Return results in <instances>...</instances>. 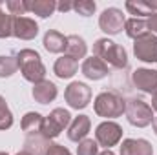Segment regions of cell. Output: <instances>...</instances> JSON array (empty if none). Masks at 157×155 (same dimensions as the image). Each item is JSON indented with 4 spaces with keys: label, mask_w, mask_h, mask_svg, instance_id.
<instances>
[{
    "label": "cell",
    "mask_w": 157,
    "mask_h": 155,
    "mask_svg": "<svg viewBox=\"0 0 157 155\" xmlns=\"http://www.w3.org/2000/svg\"><path fill=\"white\" fill-rule=\"evenodd\" d=\"M49 142L46 137H42L39 133H33V135H28V141H26V150L33 155H46V150H48Z\"/></svg>",
    "instance_id": "obj_21"
},
{
    "label": "cell",
    "mask_w": 157,
    "mask_h": 155,
    "mask_svg": "<svg viewBox=\"0 0 157 155\" xmlns=\"http://www.w3.org/2000/svg\"><path fill=\"white\" fill-rule=\"evenodd\" d=\"M66 44H68V37H64L59 31H48L44 35V47L49 53H62L66 51Z\"/></svg>",
    "instance_id": "obj_16"
},
{
    "label": "cell",
    "mask_w": 157,
    "mask_h": 155,
    "mask_svg": "<svg viewBox=\"0 0 157 155\" xmlns=\"http://www.w3.org/2000/svg\"><path fill=\"white\" fill-rule=\"evenodd\" d=\"M126 9L132 15H154V9H157V2H126Z\"/></svg>",
    "instance_id": "obj_23"
},
{
    "label": "cell",
    "mask_w": 157,
    "mask_h": 155,
    "mask_svg": "<svg viewBox=\"0 0 157 155\" xmlns=\"http://www.w3.org/2000/svg\"><path fill=\"white\" fill-rule=\"evenodd\" d=\"M77 68H78V62L75 59H71V57H60L57 62H55V66H53V70H55V75L59 78H70L73 77L75 73H77Z\"/></svg>",
    "instance_id": "obj_17"
},
{
    "label": "cell",
    "mask_w": 157,
    "mask_h": 155,
    "mask_svg": "<svg viewBox=\"0 0 157 155\" xmlns=\"http://www.w3.org/2000/svg\"><path fill=\"white\" fill-rule=\"evenodd\" d=\"M121 155H154V150L144 139H126L121 144Z\"/></svg>",
    "instance_id": "obj_13"
},
{
    "label": "cell",
    "mask_w": 157,
    "mask_h": 155,
    "mask_svg": "<svg viewBox=\"0 0 157 155\" xmlns=\"http://www.w3.org/2000/svg\"><path fill=\"white\" fill-rule=\"evenodd\" d=\"M126 117H128L130 124H133L137 128H144V126L152 124V120H154L152 108L141 99H130L126 102Z\"/></svg>",
    "instance_id": "obj_5"
},
{
    "label": "cell",
    "mask_w": 157,
    "mask_h": 155,
    "mask_svg": "<svg viewBox=\"0 0 157 155\" xmlns=\"http://www.w3.org/2000/svg\"><path fill=\"white\" fill-rule=\"evenodd\" d=\"M13 20H15L13 15H6L0 9V39H6V37L13 35Z\"/></svg>",
    "instance_id": "obj_25"
},
{
    "label": "cell",
    "mask_w": 157,
    "mask_h": 155,
    "mask_svg": "<svg viewBox=\"0 0 157 155\" xmlns=\"http://www.w3.org/2000/svg\"><path fill=\"white\" fill-rule=\"evenodd\" d=\"M13 126V115L4 100V97H0V130H9Z\"/></svg>",
    "instance_id": "obj_26"
},
{
    "label": "cell",
    "mask_w": 157,
    "mask_h": 155,
    "mask_svg": "<svg viewBox=\"0 0 157 155\" xmlns=\"http://www.w3.org/2000/svg\"><path fill=\"white\" fill-rule=\"evenodd\" d=\"M93 53L95 57H99L101 60L112 64L113 68H126L128 66V57L122 46H119L115 42L108 39H99L93 44Z\"/></svg>",
    "instance_id": "obj_2"
},
{
    "label": "cell",
    "mask_w": 157,
    "mask_h": 155,
    "mask_svg": "<svg viewBox=\"0 0 157 155\" xmlns=\"http://www.w3.org/2000/svg\"><path fill=\"white\" fill-rule=\"evenodd\" d=\"M18 70L17 59L13 57H0V77H11Z\"/></svg>",
    "instance_id": "obj_24"
},
{
    "label": "cell",
    "mask_w": 157,
    "mask_h": 155,
    "mask_svg": "<svg viewBox=\"0 0 157 155\" xmlns=\"http://www.w3.org/2000/svg\"><path fill=\"white\" fill-rule=\"evenodd\" d=\"M82 73H84V77H88L90 80L104 78L108 75V64L104 60H101L99 57H90L82 64Z\"/></svg>",
    "instance_id": "obj_12"
},
{
    "label": "cell",
    "mask_w": 157,
    "mask_h": 155,
    "mask_svg": "<svg viewBox=\"0 0 157 155\" xmlns=\"http://www.w3.org/2000/svg\"><path fill=\"white\" fill-rule=\"evenodd\" d=\"M46 155H71L68 148L60 146V144H49L48 150H46Z\"/></svg>",
    "instance_id": "obj_30"
},
{
    "label": "cell",
    "mask_w": 157,
    "mask_h": 155,
    "mask_svg": "<svg viewBox=\"0 0 157 155\" xmlns=\"http://www.w3.org/2000/svg\"><path fill=\"white\" fill-rule=\"evenodd\" d=\"M57 97V86L49 80H40L33 88V99L40 104H48Z\"/></svg>",
    "instance_id": "obj_14"
},
{
    "label": "cell",
    "mask_w": 157,
    "mask_h": 155,
    "mask_svg": "<svg viewBox=\"0 0 157 155\" xmlns=\"http://www.w3.org/2000/svg\"><path fill=\"white\" fill-rule=\"evenodd\" d=\"M152 126H154V131H155V135H157V117H154V120H152Z\"/></svg>",
    "instance_id": "obj_34"
},
{
    "label": "cell",
    "mask_w": 157,
    "mask_h": 155,
    "mask_svg": "<svg viewBox=\"0 0 157 155\" xmlns=\"http://www.w3.org/2000/svg\"><path fill=\"white\" fill-rule=\"evenodd\" d=\"M17 64H18V70L22 71V75L26 80L37 84L40 80H44L46 75V68L40 60V55L33 49H22L18 55H17Z\"/></svg>",
    "instance_id": "obj_1"
},
{
    "label": "cell",
    "mask_w": 157,
    "mask_h": 155,
    "mask_svg": "<svg viewBox=\"0 0 157 155\" xmlns=\"http://www.w3.org/2000/svg\"><path fill=\"white\" fill-rule=\"evenodd\" d=\"M42 122H44V117L40 115V113L29 112V113H26L24 119H22V130H24L28 135L39 133L40 130H42Z\"/></svg>",
    "instance_id": "obj_22"
},
{
    "label": "cell",
    "mask_w": 157,
    "mask_h": 155,
    "mask_svg": "<svg viewBox=\"0 0 157 155\" xmlns=\"http://www.w3.org/2000/svg\"><path fill=\"white\" fill-rule=\"evenodd\" d=\"M126 112V102L122 100V97L112 91H104L101 95H97L95 99V113L99 117H106V119H113L121 117Z\"/></svg>",
    "instance_id": "obj_3"
},
{
    "label": "cell",
    "mask_w": 157,
    "mask_h": 155,
    "mask_svg": "<svg viewBox=\"0 0 157 155\" xmlns=\"http://www.w3.org/2000/svg\"><path fill=\"white\" fill-rule=\"evenodd\" d=\"M101 155H115V153H113V152H110V150H106V152H102Z\"/></svg>",
    "instance_id": "obj_36"
},
{
    "label": "cell",
    "mask_w": 157,
    "mask_h": 155,
    "mask_svg": "<svg viewBox=\"0 0 157 155\" xmlns=\"http://www.w3.org/2000/svg\"><path fill=\"white\" fill-rule=\"evenodd\" d=\"M57 9L59 11H70V9H73V4L71 2H60V4H57Z\"/></svg>",
    "instance_id": "obj_32"
},
{
    "label": "cell",
    "mask_w": 157,
    "mask_h": 155,
    "mask_svg": "<svg viewBox=\"0 0 157 155\" xmlns=\"http://www.w3.org/2000/svg\"><path fill=\"white\" fill-rule=\"evenodd\" d=\"M124 28H126V35L133 40L150 35L148 22L146 20H141V18H130V20H126L124 22Z\"/></svg>",
    "instance_id": "obj_18"
},
{
    "label": "cell",
    "mask_w": 157,
    "mask_h": 155,
    "mask_svg": "<svg viewBox=\"0 0 157 155\" xmlns=\"http://www.w3.org/2000/svg\"><path fill=\"white\" fill-rule=\"evenodd\" d=\"M90 126H91L90 117H86V115L75 117V120L70 124V130H68V137H70V141H73V142L84 141V137H86L88 131H90Z\"/></svg>",
    "instance_id": "obj_15"
},
{
    "label": "cell",
    "mask_w": 157,
    "mask_h": 155,
    "mask_svg": "<svg viewBox=\"0 0 157 155\" xmlns=\"http://www.w3.org/2000/svg\"><path fill=\"white\" fill-rule=\"evenodd\" d=\"M17 155H33V153H29L28 150H22V152H18V153H17Z\"/></svg>",
    "instance_id": "obj_35"
},
{
    "label": "cell",
    "mask_w": 157,
    "mask_h": 155,
    "mask_svg": "<svg viewBox=\"0 0 157 155\" xmlns=\"http://www.w3.org/2000/svg\"><path fill=\"white\" fill-rule=\"evenodd\" d=\"M39 33V26L35 20L28 18V17H15L13 20V35L17 39L22 40H31L37 37Z\"/></svg>",
    "instance_id": "obj_11"
},
{
    "label": "cell",
    "mask_w": 157,
    "mask_h": 155,
    "mask_svg": "<svg viewBox=\"0 0 157 155\" xmlns=\"http://www.w3.org/2000/svg\"><path fill=\"white\" fill-rule=\"evenodd\" d=\"M86 51H88L86 42L80 39V37H77V35L68 37V44H66V53H68V57L78 60V59H84Z\"/></svg>",
    "instance_id": "obj_20"
},
{
    "label": "cell",
    "mask_w": 157,
    "mask_h": 155,
    "mask_svg": "<svg viewBox=\"0 0 157 155\" xmlns=\"http://www.w3.org/2000/svg\"><path fill=\"white\" fill-rule=\"evenodd\" d=\"M7 9H9L11 15H26L28 13V6H26L24 0H9Z\"/></svg>",
    "instance_id": "obj_29"
},
{
    "label": "cell",
    "mask_w": 157,
    "mask_h": 155,
    "mask_svg": "<svg viewBox=\"0 0 157 155\" xmlns=\"http://www.w3.org/2000/svg\"><path fill=\"white\" fill-rule=\"evenodd\" d=\"M132 80L144 93L157 95V71L155 70H144V68L135 70L133 75H132Z\"/></svg>",
    "instance_id": "obj_10"
},
{
    "label": "cell",
    "mask_w": 157,
    "mask_h": 155,
    "mask_svg": "<svg viewBox=\"0 0 157 155\" xmlns=\"http://www.w3.org/2000/svg\"><path fill=\"white\" fill-rule=\"evenodd\" d=\"M99 26L104 33L108 35H117L124 26V15L122 11H119L117 7H110L106 11H102L101 18H99Z\"/></svg>",
    "instance_id": "obj_9"
},
{
    "label": "cell",
    "mask_w": 157,
    "mask_h": 155,
    "mask_svg": "<svg viewBox=\"0 0 157 155\" xmlns=\"http://www.w3.org/2000/svg\"><path fill=\"white\" fill-rule=\"evenodd\" d=\"M148 29L154 31V33H157V13L150 15V18H148Z\"/></svg>",
    "instance_id": "obj_31"
},
{
    "label": "cell",
    "mask_w": 157,
    "mask_h": 155,
    "mask_svg": "<svg viewBox=\"0 0 157 155\" xmlns=\"http://www.w3.org/2000/svg\"><path fill=\"white\" fill-rule=\"evenodd\" d=\"M26 6H28V11H33L42 18H48L57 9V4L53 0H31V2H26Z\"/></svg>",
    "instance_id": "obj_19"
},
{
    "label": "cell",
    "mask_w": 157,
    "mask_h": 155,
    "mask_svg": "<svg viewBox=\"0 0 157 155\" xmlns=\"http://www.w3.org/2000/svg\"><path fill=\"white\" fill-rule=\"evenodd\" d=\"M122 137V128L119 126L117 122H112V120H106L102 124L97 126L95 130V139L101 146H104L106 150H110L112 146H115Z\"/></svg>",
    "instance_id": "obj_6"
},
{
    "label": "cell",
    "mask_w": 157,
    "mask_h": 155,
    "mask_svg": "<svg viewBox=\"0 0 157 155\" xmlns=\"http://www.w3.org/2000/svg\"><path fill=\"white\" fill-rule=\"evenodd\" d=\"M70 122H71L70 112H66V110H62V108H57V110H53L49 115L44 119L40 135L46 137L48 141H49V139H55V137L60 135V131H62Z\"/></svg>",
    "instance_id": "obj_4"
},
{
    "label": "cell",
    "mask_w": 157,
    "mask_h": 155,
    "mask_svg": "<svg viewBox=\"0 0 157 155\" xmlns=\"http://www.w3.org/2000/svg\"><path fill=\"white\" fill-rule=\"evenodd\" d=\"M73 9L82 17H90L95 11V2H91V0H78V2L73 4Z\"/></svg>",
    "instance_id": "obj_27"
},
{
    "label": "cell",
    "mask_w": 157,
    "mask_h": 155,
    "mask_svg": "<svg viewBox=\"0 0 157 155\" xmlns=\"http://www.w3.org/2000/svg\"><path fill=\"white\" fill-rule=\"evenodd\" d=\"M133 53L139 60L157 62V37L150 33L143 39H137L133 44Z\"/></svg>",
    "instance_id": "obj_8"
},
{
    "label": "cell",
    "mask_w": 157,
    "mask_h": 155,
    "mask_svg": "<svg viewBox=\"0 0 157 155\" xmlns=\"http://www.w3.org/2000/svg\"><path fill=\"white\" fill-rule=\"evenodd\" d=\"M152 108L157 112V95H154V100H152Z\"/></svg>",
    "instance_id": "obj_33"
},
{
    "label": "cell",
    "mask_w": 157,
    "mask_h": 155,
    "mask_svg": "<svg viewBox=\"0 0 157 155\" xmlns=\"http://www.w3.org/2000/svg\"><path fill=\"white\" fill-rule=\"evenodd\" d=\"M97 142L91 139H84L80 141V144L77 146V155H97Z\"/></svg>",
    "instance_id": "obj_28"
},
{
    "label": "cell",
    "mask_w": 157,
    "mask_h": 155,
    "mask_svg": "<svg viewBox=\"0 0 157 155\" xmlns=\"http://www.w3.org/2000/svg\"><path fill=\"white\" fill-rule=\"evenodd\" d=\"M64 97H66V102H68L71 108L82 110V108H86V106L90 104V100H91V89H90L86 84H82V82H71V84L66 88Z\"/></svg>",
    "instance_id": "obj_7"
}]
</instances>
